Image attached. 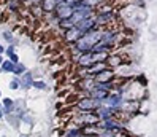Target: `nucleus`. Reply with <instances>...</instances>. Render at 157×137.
Segmentation results:
<instances>
[{
	"mask_svg": "<svg viewBox=\"0 0 157 137\" xmlns=\"http://www.w3.org/2000/svg\"><path fill=\"white\" fill-rule=\"evenodd\" d=\"M72 13H73V8L70 3H63V5H59L57 6V16L60 19H70L72 18Z\"/></svg>",
	"mask_w": 157,
	"mask_h": 137,
	"instance_id": "1",
	"label": "nucleus"
},
{
	"mask_svg": "<svg viewBox=\"0 0 157 137\" xmlns=\"http://www.w3.org/2000/svg\"><path fill=\"white\" fill-rule=\"evenodd\" d=\"M75 27L79 30V34L81 32H89L92 27H94V19H89V18H86V19H83V21H79L75 24Z\"/></svg>",
	"mask_w": 157,
	"mask_h": 137,
	"instance_id": "2",
	"label": "nucleus"
},
{
	"mask_svg": "<svg viewBox=\"0 0 157 137\" xmlns=\"http://www.w3.org/2000/svg\"><path fill=\"white\" fill-rule=\"evenodd\" d=\"M79 107H81V108H86V110L95 108V107H99V100H95V99H84V100L79 102Z\"/></svg>",
	"mask_w": 157,
	"mask_h": 137,
	"instance_id": "3",
	"label": "nucleus"
},
{
	"mask_svg": "<svg viewBox=\"0 0 157 137\" xmlns=\"http://www.w3.org/2000/svg\"><path fill=\"white\" fill-rule=\"evenodd\" d=\"M110 78H111V72H108V70H100L99 77H97V81H99V83H105V81H108Z\"/></svg>",
	"mask_w": 157,
	"mask_h": 137,
	"instance_id": "4",
	"label": "nucleus"
},
{
	"mask_svg": "<svg viewBox=\"0 0 157 137\" xmlns=\"http://www.w3.org/2000/svg\"><path fill=\"white\" fill-rule=\"evenodd\" d=\"M32 83H33V81H32V77L29 73L24 75V77L21 78V86H22V88H30Z\"/></svg>",
	"mask_w": 157,
	"mask_h": 137,
	"instance_id": "5",
	"label": "nucleus"
},
{
	"mask_svg": "<svg viewBox=\"0 0 157 137\" xmlns=\"http://www.w3.org/2000/svg\"><path fill=\"white\" fill-rule=\"evenodd\" d=\"M119 102H121V97H119V96H114V97H111V99L108 100V104H110L111 107L117 105V104H119Z\"/></svg>",
	"mask_w": 157,
	"mask_h": 137,
	"instance_id": "6",
	"label": "nucleus"
},
{
	"mask_svg": "<svg viewBox=\"0 0 157 137\" xmlns=\"http://www.w3.org/2000/svg\"><path fill=\"white\" fill-rule=\"evenodd\" d=\"M117 126V124H116V123H113V121H110V120H106V121H105V129H114V127Z\"/></svg>",
	"mask_w": 157,
	"mask_h": 137,
	"instance_id": "7",
	"label": "nucleus"
},
{
	"mask_svg": "<svg viewBox=\"0 0 157 137\" xmlns=\"http://www.w3.org/2000/svg\"><path fill=\"white\" fill-rule=\"evenodd\" d=\"M13 70H14L16 73H22V72H24V70H26V67H24V65H22V64H18V65H16V67L13 68Z\"/></svg>",
	"mask_w": 157,
	"mask_h": 137,
	"instance_id": "8",
	"label": "nucleus"
},
{
	"mask_svg": "<svg viewBox=\"0 0 157 137\" xmlns=\"http://www.w3.org/2000/svg\"><path fill=\"white\" fill-rule=\"evenodd\" d=\"M106 96H108L106 91H99V93H95V97H97V99H105Z\"/></svg>",
	"mask_w": 157,
	"mask_h": 137,
	"instance_id": "9",
	"label": "nucleus"
},
{
	"mask_svg": "<svg viewBox=\"0 0 157 137\" xmlns=\"http://www.w3.org/2000/svg\"><path fill=\"white\" fill-rule=\"evenodd\" d=\"M3 68H5V70H13V68H14V65H13V62L6 61V62L3 64Z\"/></svg>",
	"mask_w": 157,
	"mask_h": 137,
	"instance_id": "10",
	"label": "nucleus"
},
{
	"mask_svg": "<svg viewBox=\"0 0 157 137\" xmlns=\"http://www.w3.org/2000/svg\"><path fill=\"white\" fill-rule=\"evenodd\" d=\"M110 115H111V110H110V108H103V110H102V116H103V118H108Z\"/></svg>",
	"mask_w": 157,
	"mask_h": 137,
	"instance_id": "11",
	"label": "nucleus"
},
{
	"mask_svg": "<svg viewBox=\"0 0 157 137\" xmlns=\"http://www.w3.org/2000/svg\"><path fill=\"white\" fill-rule=\"evenodd\" d=\"M79 134H81L79 131H70L67 134V137H79Z\"/></svg>",
	"mask_w": 157,
	"mask_h": 137,
	"instance_id": "12",
	"label": "nucleus"
},
{
	"mask_svg": "<svg viewBox=\"0 0 157 137\" xmlns=\"http://www.w3.org/2000/svg\"><path fill=\"white\" fill-rule=\"evenodd\" d=\"M32 84H33V86H37V88H40V89H45V88H46V84L41 83V81H38V83H32Z\"/></svg>",
	"mask_w": 157,
	"mask_h": 137,
	"instance_id": "13",
	"label": "nucleus"
},
{
	"mask_svg": "<svg viewBox=\"0 0 157 137\" xmlns=\"http://www.w3.org/2000/svg\"><path fill=\"white\" fill-rule=\"evenodd\" d=\"M11 105H13V100H11V99H5V107H6V108H10Z\"/></svg>",
	"mask_w": 157,
	"mask_h": 137,
	"instance_id": "14",
	"label": "nucleus"
},
{
	"mask_svg": "<svg viewBox=\"0 0 157 137\" xmlns=\"http://www.w3.org/2000/svg\"><path fill=\"white\" fill-rule=\"evenodd\" d=\"M11 88L16 89V88H18V81H13V83H11Z\"/></svg>",
	"mask_w": 157,
	"mask_h": 137,
	"instance_id": "15",
	"label": "nucleus"
},
{
	"mask_svg": "<svg viewBox=\"0 0 157 137\" xmlns=\"http://www.w3.org/2000/svg\"><path fill=\"white\" fill-rule=\"evenodd\" d=\"M2 51H3V48H2V46H0V53H2Z\"/></svg>",
	"mask_w": 157,
	"mask_h": 137,
	"instance_id": "16",
	"label": "nucleus"
},
{
	"mask_svg": "<svg viewBox=\"0 0 157 137\" xmlns=\"http://www.w3.org/2000/svg\"><path fill=\"white\" fill-rule=\"evenodd\" d=\"M0 64H2V59H0Z\"/></svg>",
	"mask_w": 157,
	"mask_h": 137,
	"instance_id": "17",
	"label": "nucleus"
},
{
	"mask_svg": "<svg viewBox=\"0 0 157 137\" xmlns=\"http://www.w3.org/2000/svg\"><path fill=\"white\" fill-rule=\"evenodd\" d=\"M0 116H2V115H0Z\"/></svg>",
	"mask_w": 157,
	"mask_h": 137,
	"instance_id": "18",
	"label": "nucleus"
}]
</instances>
